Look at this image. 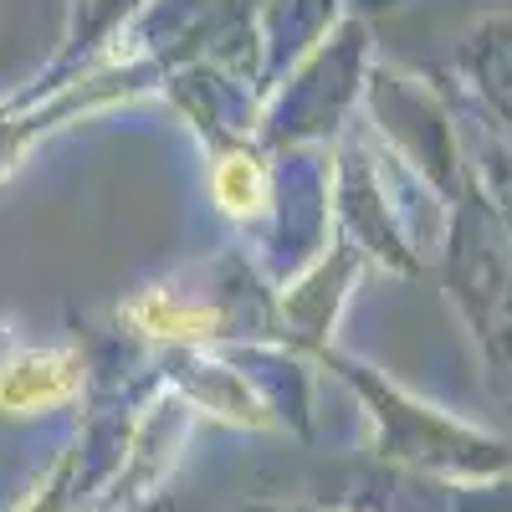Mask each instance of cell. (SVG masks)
<instances>
[{
	"label": "cell",
	"mask_w": 512,
	"mask_h": 512,
	"mask_svg": "<svg viewBox=\"0 0 512 512\" xmlns=\"http://www.w3.org/2000/svg\"><path fill=\"white\" fill-rule=\"evenodd\" d=\"M82 390V369L67 349H16L0 359V415H52Z\"/></svg>",
	"instance_id": "obj_1"
}]
</instances>
